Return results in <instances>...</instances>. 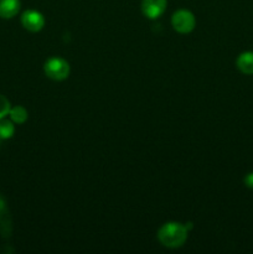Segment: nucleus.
Returning <instances> with one entry per match:
<instances>
[{
	"label": "nucleus",
	"instance_id": "1",
	"mask_svg": "<svg viewBox=\"0 0 253 254\" xmlns=\"http://www.w3.org/2000/svg\"><path fill=\"white\" fill-rule=\"evenodd\" d=\"M188 228L180 222L164 223L158 231V240L164 247L175 248L181 247L188 240Z\"/></svg>",
	"mask_w": 253,
	"mask_h": 254
},
{
	"label": "nucleus",
	"instance_id": "2",
	"mask_svg": "<svg viewBox=\"0 0 253 254\" xmlns=\"http://www.w3.org/2000/svg\"><path fill=\"white\" fill-rule=\"evenodd\" d=\"M44 72L50 79L64 81L69 76V64L62 57H51L44 64Z\"/></svg>",
	"mask_w": 253,
	"mask_h": 254
},
{
	"label": "nucleus",
	"instance_id": "3",
	"mask_svg": "<svg viewBox=\"0 0 253 254\" xmlns=\"http://www.w3.org/2000/svg\"><path fill=\"white\" fill-rule=\"evenodd\" d=\"M171 26L179 34H190L196 26L195 15L190 10H178L171 16Z\"/></svg>",
	"mask_w": 253,
	"mask_h": 254
},
{
	"label": "nucleus",
	"instance_id": "4",
	"mask_svg": "<svg viewBox=\"0 0 253 254\" xmlns=\"http://www.w3.org/2000/svg\"><path fill=\"white\" fill-rule=\"evenodd\" d=\"M45 17L37 10H26L21 15V25L30 32H39L45 26Z\"/></svg>",
	"mask_w": 253,
	"mask_h": 254
},
{
	"label": "nucleus",
	"instance_id": "5",
	"mask_svg": "<svg viewBox=\"0 0 253 254\" xmlns=\"http://www.w3.org/2000/svg\"><path fill=\"white\" fill-rule=\"evenodd\" d=\"M168 0H143L141 11L148 19H158L165 12Z\"/></svg>",
	"mask_w": 253,
	"mask_h": 254
},
{
	"label": "nucleus",
	"instance_id": "6",
	"mask_svg": "<svg viewBox=\"0 0 253 254\" xmlns=\"http://www.w3.org/2000/svg\"><path fill=\"white\" fill-rule=\"evenodd\" d=\"M21 2L20 0H0V17L11 19L20 11Z\"/></svg>",
	"mask_w": 253,
	"mask_h": 254
},
{
	"label": "nucleus",
	"instance_id": "7",
	"mask_svg": "<svg viewBox=\"0 0 253 254\" xmlns=\"http://www.w3.org/2000/svg\"><path fill=\"white\" fill-rule=\"evenodd\" d=\"M236 66L243 74H253V51H245L238 55Z\"/></svg>",
	"mask_w": 253,
	"mask_h": 254
},
{
	"label": "nucleus",
	"instance_id": "8",
	"mask_svg": "<svg viewBox=\"0 0 253 254\" xmlns=\"http://www.w3.org/2000/svg\"><path fill=\"white\" fill-rule=\"evenodd\" d=\"M9 117L15 124H24L29 118V112L22 106L11 107L9 112Z\"/></svg>",
	"mask_w": 253,
	"mask_h": 254
},
{
	"label": "nucleus",
	"instance_id": "9",
	"mask_svg": "<svg viewBox=\"0 0 253 254\" xmlns=\"http://www.w3.org/2000/svg\"><path fill=\"white\" fill-rule=\"evenodd\" d=\"M15 133V127H14V122L10 119L2 118L0 119V138L1 140H6V139H10Z\"/></svg>",
	"mask_w": 253,
	"mask_h": 254
},
{
	"label": "nucleus",
	"instance_id": "10",
	"mask_svg": "<svg viewBox=\"0 0 253 254\" xmlns=\"http://www.w3.org/2000/svg\"><path fill=\"white\" fill-rule=\"evenodd\" d=\"M10 109H11V104H10L9 99L2 96V94H0V119L9 116Z\"/></svg>",
	"mask_w": 253,
	"mask_h": 254
},
{
	"label": "nucleus",
	"instance_id": "11",
	"mask_svg": "<svg viewBox=\"0 0 253 254\" xmlns=\"http://www.w3.org/2000/svg\"><path fill=\"white\" fill-rule=\"evenodd\" d=\"M243 183H245V185L247 186L248 189H252L253 190V173H248L247 175L245 176V179H243Z\"/></svg>",
	"mask_w": 253,
	"mask_h": 254
},
{
	"label": "nucleus",
	"instance_id": "12",
	"mask_svg": "<svg viewBox=\"0 0 253 254\" xmlns=\"http://www.w3.org/2000/svg\"><path fill=\"white\" fill-rule=\"evenodd\" d=\"M0 143H1V138H0Z\"/></svg>",
	"mask_w": 253,
	"mask_h": 254
}]
</instances>
